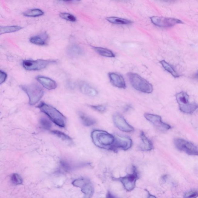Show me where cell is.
I'll return each instance as SVG.
<instances>
[{"label":"cell","mask_w":198,"mask_h":198,"mask_svg":"<svg viewBox=\"0 0 198 198\" xmlns=\"http://www.w3.org/2000/svg\"><path fill=\"white\" fill-rule=\"evenodd\" d=\"M40 124L44 129L49 130L51 127V122L47 118H42L40 119Z\"/></svg>","instance_id":"28"},{"label":"cell","mask_w":198,"mask_h":198,"mask_svg":"<svg viewBox=\"0 0 198 198\" xmlns=\"http://www.w3.org/2000/svg\"><path fill=\"white\" fill-rule=\"evenodd\" d=\"M11 180L12 183L15 185H19L23 183V180L20 175L17 173L12 174Z\"/></svg>","instance_id":"29"},{"label":"cell","mask_w":198,"mask_h":198,"mask_svg":"<svg viewBox=\"0 0 198 198\" xmlns=\"http://www.w3.org/2000/svg\"><path fill=\"white\" fill-rule=\"evenodd\" d=\"M67 55L70 58H78L83 55L84 51L81 48L76 44H72L69 46L66 51Z\"/></svg>","instance_id":"17"},{"label":"cell","mask_w":198,"mask_h":198,"mask_svg":"<svg viewBox=\"0 0 198 198\" xmlns=\"http://www.w3.org/2000/svg\"><path fill=\"white\" fill-rule=\"evenodd\" d=\"M44 15V12L39 9H31L23 13L24 16L29 17H37Z\"/></svg>","instance_id":"25"},{"label":"cell","mask_w":198,"mask_h":198,"mask_svg":"<svg viewBox=\"0 0 198 198\" xmlns=\"http://www.w3.org/2000/svg\"><path fill=\"white\" fill-rule=\"evenodd\" d=\"M79 115L82 123L84 126H91L97 123V121L96 120L89 116L84 113L79 112Z\"/></svg>","instance_id":"20"},{"label":"cell","mask_w":198,"mask_h":198,"mask_svg":"<svg viewBox=\"0 0 198 198\" xmlns=\"http://www.w3.org/2000/svg\"><path fill=\"white\" fill-rule=\"evenodd\" d=\"M22 27L18 26H1L0 27V34L15 32L18 31L22 29Z\"/></svg>","instance_id":"23"},{"label":"cell","mask_w":198,"mask_h":198,"mask_svg":"<svg viewBox=\"0 0 198 198\" xmlns=\"http://www.w3.org/2000/svg\"><path fill=\"white\" fill-rule=\"evenodd\" d=\"M114 125L120 130L125 132H131L134 131L133 127L130 125L120 114L115 113L113 117Z\"/></svg>","instance_id":"13"},{"label":"cell","mask_w":198,"mask_h":198,"mask_svg":"<svg viewBox=\"0 0 198 198\" xmlns=\"http://www.w3.org/2000/svg\"><path fill=\"white\" fill-rule=\"evenodd\" d=\"M21 87L28 97L30 105L37 104L44 96V91L37 84L22 85Z\"/></svg>","instance_id":"5"},{"label":"cell","mask_w":198,"mask_h":198,"mask_svg":"<svg viewBox=\"0 0 198 198\" xmlns=\"http://www.w3.org/2000/svg\"><path fill=\"white\" fill-rule=\"evenodd\" d=\"M128 76L132 87L137 90L148 94L153 92V86L151 84L137 74L130 72Z\"/></svg>","instance_id":"3"},{"label":"cell","mask_w":198,"mask_h":198,"mask_svg":"<svg viewBox=\"0 0 198 198\" xmlns=\"http://www.w3.org/2000/svg\"><path fill=\"white\" fill-rule=\"evenodd\" d=\"M91 137L93 143L97 147L110 150L115 140L114 135L105 131L99 130L92 132Z\"/></svg>","instance_id":"1"},{"label":"cell","mask_w":198,"mask_h":198,"mask_svg":"<svg viewBox=\"0 0 198 198\" xmlns=\"http://www.w3.org/2000/svg\"><path fill=\"white\" fill-rule=\"evenodd\" d=\"M79 89L83 94L86 95L94 97L97 94V91L95 89L85 82L79 84Z\"/></svg>","instance_id":"19"},{"label":"cell","mask_w":198,"mask_h":198,"mask_svg":"<svg viewBox=\"0 0 198 198\" xmlns=\"http://www.w3.org/2000/svg\"><path fill=\"white\" fill-rule=\"evenodd\" d=\"M139 177L137 169L135 166H133L132 174H129L126 176L118 178L116 180L122 182L125 189L127 191H131L134 189L136 181L138 179Z\"/></svg>","instance_id":"9"},{"label":"cell","mask_w":198,"mask_h":198,"mask_svg":"<svg viewBox=\"0 0 198 198\" xmlns=\"http://www.w3.org/2000/svg\"><path fill=\"white\" fill-rule=\"evenodd\" d=\"M150 19L153 24L160 27H171L178 24L183 23L182 21L174 18L153 16Z\"/></svg>","instance_id":"11"},{"label":"cell","mask_w":198,"mask_h":198,"mask_svg":"<svg viewBox=\"0 0 198 198\" xmlns=\"http://www.w3.org/2000/svg\"><path fill=\"white\" fill-rule=\"evenodd\" d=\"M175 147L180 151L191 156H198V148L191 142L182 138L174 139Z\"/></svg>","instance_id":"6"},{"label":"cell","mask_w":198,"mask_h":198,"mask_svg":"<svg viewBox=\"0 0 198 198\" xmlns=\"http://www.w3.org/2000/svg\"><path fill=\"white\" fill-rule=\"evenodd\" d=\"M93 48L96 52L102 56L111 58H115V56L113 51L108 49L100 47H93Z\"/></svg>","instance_id":"21"},{"label":"cell","mask_w":198,"mask_h":198,"mask_svg":"<svg viewBox=\"0 0 198 198\" xmlns=\"http://www.w3.org/2000/svg\"><path fill=\"white\" fill-rule=\"evenodd\" d=\"M141 144L139 146V149L143 151H150L154 149V146L151 140H150L146 136L143 131L140 132V134Z\"/></svg>","instance_id":"16"},{"label":"cell","mask_w":198,"mask_h":198,"mask_svg":"<svg viewBox=\"0 0 198 198\" xmlns=\"http://www.w3.org/2000/svg\"><path fill=\"white\" fill-rule=\"evenodd\" d=\"M48 35L46 33H43L31 37L30 41L32 44L36 45L44 46L48 43Z\"/></svg>","instance_id":"18"},{"label":"cell","mask_w":198,"mask_h":198,"mask_svg":"<svg viewBox=\"0 0 198 198\" xmlns=\"http://www.w3.org/2000/svg\"><path fill=\"white\" fill-rule=\"evenodd\" d=\"M198 196V190H192L186 192L184 195V198H196Z\"/></svg>","instance_id":"30"},{"label":"cell","mask_w":198,"mask_h":198,"mask_svg":"<svg viewBox=\"0 0 198 198\" xmlns=\"http://www.w3.org/2000/svg\"><path fill=\"white\" fill-rule=\"evenodd\" d=\"M38 107L42 112L48 116L55 124L61 127H65L66 122L65 118L56 109L44 103H41L38 106Z\"/></svg>","instance_id":"2"},{"label":"cell","mask_w":198,"mask_h":198,"mask_svg":"<svg viewBox=\"0 0 198 198\" xmlns=\"http://www.w3.org/2000/svg\"><path fill=\"white\" fill-rule=\"evenodd\" d=\"M148 198H157L155 196H153V195H150Z\"/></svg>","instance_id":"34"},{"label":"cell","mask_w":198,"mask_h":198,"mask_svg":"<svg viewBox=\"0 0 198 198\" xmlns=\"http://www.w3.org/2000/svg\"><path fill=\"white\" fill-rule=\"evenodd\" d=\"M7 76H8V75L5 72L1 71H0V84H1L4 83L6 80Z\"/></svg>","instance_id":"32"},{"label":"cell","mask_w":198,"mask_h":198,"mask_svg":"<svg viewBox=\"0 0 198 198\" xmlns=\"http://www.w3.org/2000/svg\"><path fill=\"white\" fill-rule=\"evenodd\" d=\"M144 117L160 131L166 132L171 129L170 125L163 122L160 116L146 113Z\"/></svg>","instance_id":"12"},{"label":"cell","mask_w":198,"mask_h":198,"mask_svg":"<svg viewBox=\"0 0 198 198\" xmlns=\"http://www.w3.org/2000/svg\"><path fill=\"white\" fill-rule=\"evenodd\" d=\"M114 136L115 140L111 150V151L116 153L119 150H127L132 147V141L130 138L118 135Z\"/></svg>","instance_id":"8"},{"label":"cell","mask_w":198,"mask_h":198,"mask_svg":"<svg viewBox=\"0 0 198 198\" xmlns=\"http://www.w3.org/2000/svg\"><path fill=\"white\" fill-rule=\"evenodd\" d=\"M176 98L180 111L185 114H191L198 109V104L189 101V95L184 91H181L176 94Z\"/></svg>","instance_id":"4"},{"label":"cell","mask_w":198,"mask_h":198,"mask_svg":"<svg viewBox=\"0 0 198 198\" xmlns=\"http://www.w3.org/2000/svg\"><path fill=\"white\" fill-rule=\"evenodd\" d=\"M59 16L62 19L69 21L74 22L76 21V18L71 14L66 13V12H62L60 13Z\"/></svg>","instance_id":"27"},{"label":"cell","mask_w":198,"mask_h":198,"mask_svg":"<svg viewBox=\"0 0 198 198\" xmlns=\"http://www.w3.org/2000/svg\"><path fill=\"white\" fill-rule=\"evenodd\" d=\"M56 61L53 60L38 59L25 60L22 65L25 69L29 71H38L46 68L50 64L55 63Z\"/></svg>","instance_id":"7"},{"label":"cell","mask_w":198,"mask_h":198,"mask_svg":"<svg viewBox=\"0 0 198 198\" xmlns=\"http://www.w3.org/2000/svg\"><path fill=\"white\" fill-rule=\"evenodd\" d=\"M51 133L53 134L58 136V137H59L62 140L68 142L69 143L72 144L73 143V140H72L71 138L69 136L63 133V132L58 130H54L51 131Z\"/></svg>","instance_id":"26"},{"label":"cell","mask_w":198,"mask_h":198,"mask_svg":"<svg viewBox=\"0 0 198 198\" xmlns=\"http://www.w3.org/2000/svg\"><path fill=\"white\" fill-rule=\"evenodd\" d=\"M160 63L162 65L164 69L167 71V72L170 73L175 78L179 77L180 76L179 74L176 71L173 67L171 65H170L169 64H168V62H166L164 60H162V61H160Z\"/></svg>","instance_id":"24"},{"label":"cell","mask_w":198,"mask_h":198,"mask_svg":"<svg viewBox=\"0 0 198 198\" xmlns=\"http://www.w3.org/2000/svg\"><path fill=\"white\" fill-rule=\"evenodd\" d=\"M36 79L40 84L47 90H54L58 86L55 81L46 77L38 76L36 78Z\"/></svg>","instance_id":"15"},{"label":"cell","mask_w":198,"mask_h":198,"mask_svg":"<svg viewBox=\"0 0 198 198\" xmlns=\"http://www.w3.org/2000/svg\"><path fill=\"white\" fill-rule=\"evenodd\" d=\"M108 76L111 83L115 87L121 89H125L126 87L124 79L120 75L111 72L109 74Z\"/></svg>","instance_id":"14"},{"label":"cell","mask_w":198,"mask_h":198,"mask_svg":"<svg viewBox=\"0 0 198 198\" xmlns=\"http://www.w3.org/2000/svg\"><path fill=\"white\" fill-rule=\"evenodd\" d=\"M74 186L81 188V191L84 194V198H91L94 192L92 184L88 179L82 178L76 179L72 182Z\"/></svg>","instance_id":"10"},{"label":"cell","mask_w":198,"mask_h":198,"mask_svg":"<svg viewBox=\"0 0 198 198\" xmlns=\"http://www.w3.org/2000/svg\"><path fill=\"white\" fill-rule=\"evenodd\" d=\"M106 19L110 23L114 24L128 25L132 23V21L128 19L116 17H110L107 18Z\"/></svg>","instance_id":"22"},{"label":"cell","mask_w":198,"mask_h":198,"mask_svg":"<svg viewBox=\"0 0 198 198\" xmlns=\"http://www.w3.org/2000/svg\"><path fill=\"white\" fill-rule=\"evenodd\" d=\"M106 198H117L115 196H113L112 194L110 193V192H108V193L107 195V197Z\"/></svg>","instance_id":"33"},{"label":"cell","mask_w":198,"mask_h":198,"mask_svg":"<svg viewBox=\"0 0 198 198\" xmlns=\"http://www.w3.org/2000/svg\"><path fill=\"white\" fill-rule=\"evenodd\" d=\"M90 107L94 111L100 113H104L106 110V107L104 105H90Z\"/></svg>","instance_id":"31"},{"label":"cell","mask_w":198,"mask_h":198,"mask_svg":"<svg viewBox=\"0 0 198 198\" xmlns=\"http://www.w3.org/2000/svg\"><path fill=\"white\" fill-rule=\"evenodd\" d=\"M196 76L197 77V78H198V73L197 74H196Z\"/></svg>","instance_id":"35"}]
</instances>
